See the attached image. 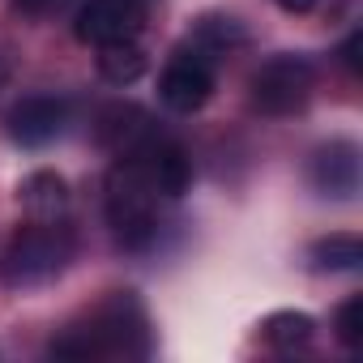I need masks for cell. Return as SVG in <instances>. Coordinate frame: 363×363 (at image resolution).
Instances as JSON below:
<instances>
[{
	"label": "cell",
	"instance_id": "6da1fadb",
	"mask_svg": "<svg viewBox=\"0 0 363 363\" xmlns=\"http://www.w3.org/2000/svg\"><path fill=\"white\" fill-rule=\"evenodd\" d=\"M52 359H150L154 329L137 291H111L94 308H86L73 325H65L52 346Z\"/></svg>",
	"mask_w": 363,
	"mask_h": 363
},
{
	"label": "cell",
	"instance_id": "7a4b0ae2",
	"mask_svg": "<svg viewBox=\"0 0 363 363\" xmlns=\"http://www.w3.org/2000/svg\"><path fill=\"white\" fill-rule=\"evenodd\" d=\"M103 214L124 252H145L158 240V189L128 158H116L103 179Z\"/></svg>",
	"mask_w": 363,
	"mask_h": 363
},
{
	"label": "cell",
	"instance_id": "3957f363",
	"mask_svg": "<svg viewBox=\"0 0 363 363\" xmlns=\"http://www.w3.org/2000/svg\"><path fill=\"white\" fill-rule=\"evenodd\" d=\"M73 231L56 218V223H30L22 227L9 248H5V261H0V278L13 291H30V286H43L52 278H60L73 261Z\"/></svg>",
	"mask_w": 363,
	"mask_h": 363
},
{
	"label": "cell",
	"instance_id": "277c9868",
	"mask_svg": "<svg viewBox=\"0 0 363 363\" xmlns=\"http://www.w3.org/2000/svg\"><path fill=\"white\" fill-rule=\"evenodd\" d=\"M316 90V65L303 52H278L248 77V99L261 116H295Z\"/></svg>",
	"mask_w": 363,
	"mask_h": 363
},
{
	"label": "cell",
	"instance_id": "5b68a950",
	"mask_svg": "<svg viewBox=\"0 0 363 363\" xmlns=\"http://www.w3.org/2000/svg\"><path fill=\"white\" fill-rule=\"evenodd\" d=\"M214 86H218L214 60H210L206 52H197V48H179V52L167 60L162 77H158V99H162V107L175 111V116H193V111H201V107L210 103Z\"/></svg>",
	"mask_w": 363,
	"mask_h": 363
},
{
	"label": "cell",
	"instance_id": "8992f818",
	"mask_svg": "<svg viewBox=\"0 0 363 363\" xmlns=\"http://www.w3.org/2000/svg\"><path fill=\"white\" fill-rule=\"evenodd\" d=\"M359 179H363V154H359V145L350 137H333L320 150H312V158H308V184H312L316 197L354 201Z\"/></svg>",
	"mask_w": 363,
	"mask_h": 363
},
{
	"label": "cell",
	"instance_id": "52a82bcc",
	"mask_svg": "<svg viewBox=\"0 0 363 363\" xmlns=\"http://www.w3.org/2000/svg\"><path fill=\"white\" fill-rule=\"evenodd\" d=\"M145 9L150 5H141V0H86L73 18V35L86 48L137 39L145 30Z\"/></svg>",
	"mask_w": 363,
	"mask_h": 363
},
{
	"label": "cell",
	"instance_id": "ba28073f",
	"mask_svg": "<svg viewBox=\"0 0 363 363\" xmlns=\"http://www.w3.org/2000/svg\"><path fill=\"white\" fill-rule=\"evenodd\" d=\"M128 162H137L145 171V179L158 189V197H184L189 184H193V158H189V150L179 145L175 137H167L162 128L145 145H137L128 154Z\"/></svg>",
	"mask_w": 363,
	"mask_h": 363
},
{
	"label": "cell",
	"instance_id": "9c48e42d",
	"mask_svg": "<svg viewBox=\"0 0 363 363\" xmlns=\"http://www.w3.org/2000/svg\"><path fill=\"white\" fill-rule=\"evenodd\" d=\"M5 128L26 150L52 145L69 128V99H60V94H30V99H22V103L9 107Z\"/></svg>",
	"mask_w": 363,
	"mask_h": 363
},
{
	"label": "cell",
	"instance_id": "30bf717a",
	"mask_svg": "<svg viewBox=\"0 0 363 363\" xmlns=\"http://www.w3.org/2000/svg\"><path fill=\"white\" fill-rule=\"evenodd\" d=\"M154 133H158L154 116H150L145 107H137V103H107V107L99 111V120H94L99 145H107L116 158H128V154H133L137 145H145Z\"/></svg>",
	"mask_w": 363,
	"mask_h": 363
},
{
	"label": "cell",
	"instance_id": "8fae6325",
	"mask_svg": "<svg viewBox=\"0 0 363 363\" xmlns=\"http://www.w3.org/2000/svg\"><path fill=\"white\" fill-rule=\"evenodd\" d=\"M18 201L35 223H56L69 210V184L56 171H30L18 184Z\"/></svg>",
	"mask_w": 363,
	"mask_h": 363
},
{
	"label": "cell",
	"instance_id": "7c38bea8",
	"mask_svg": "<svg viewBox=\"0 0 363 363\" xmlns=\"http://www.w3.org/2000/svg\"><path fill=\"white\" fill-rule=\"evenodd\" d=\"M244 43H248V30H244V22L231 18V13H206V18H197L193 39H189V48L206 52L210 60L223 56V52H231V48H244Z\"/></svg>",
	"mask_w": 363,
	"mask_h": 363
},
{
	"label": "cell",
	"instance_id": "4fadbf2b",
	"mask_svg": "<svg viewBox=\"0 0 363 363\" xmlns=\"http://www.w3.org/2000/svg\"><path fill=\"white\" fill-rule=\"evenodd\" d=\"M308 265L316 274H354L363 265V240L359 235H346V231L325 235V240H316L308 248Z\"/></svg>",
	"mask_w": 363,
	"mask_h": 363
},
{
	"label": "cell",
	"instance_id": "5bb4252c",
	"mask_svg": "<svg viewBox=\"0 0 363 363\" xmlns=\"http://www.w3.org/2000/svg\"><path fill=\"white\" fill-rule=\"evenodd\" d=\"M145 73V48L137 39H120V43H103L99 48V77L111 86H133Z\"/></svg>",
	"mask_w": 363,
	"mask_h": 363
},
{
	"label": "cell",
	"instance_id": "9a60e30c",
	"mask_svg": "<svg viewBox=\"0 0 363 363\" xmlns=\"http://www.w3.org/2000/svg\"><path fill=\"white\" fill-rule=\"evenodd\" d=\"M312 333H316V320H312L308 312H295V308L269 312V316L261 320V342L274 346V350H299V346L312 342Z\"/></svg>",
	"mask_w": 363,
	"mask_h": 363
},
{
	"label": "cell",
	"instance_id": "2e32d148",
	"mask_svg": "<svg viewBox=\"0 0 363 363\" xmlns=\"http://www.w3.org/2000/svg\"><path fill=\"white\" fill-rule=\"evenodd\" d=\"M333 337H337L346 350H359V346H363V295H350V299L333 312Z\"/></svg>",
	"mask_w": 363,
	"mask_h": 363
},
{
	"label": "cell",
	"instance_id": "e0dca14e",
	"mask_svg": "<svg viewBox=\"0 0 363 363\" xmlns=\"http://www.w3.org/2000/svg\"><path fill=\"white\" fill-rule=\"evenodd\" d=\"M60 5H65V0H13V9L26 13V18H52Z\"/></svg>",
	"mask_w": 363,
	"mask_h": 363
},
{
	"label": "cell",
	"instance_id": "ac0fdd59",
	"mask_svg": "<svg viewBox=\"0 0 363 363\" xmlns=\"http://www.w3.org/2000/svg\"><path fill=\"white\" fill-rule=\"evenodd\" d=\"M359 48H363V35H359V30H354V35H350V39L337 48V60H342L350 73H359Z\"/></svg>",
	"mask_w": 363,
	"mask_h": 363
},
{
	"label": "cell",
	"instance_id": "d6986e66",
	"mask_svg": "<svg viewBox=\"0 0 363 363\" xmlns=\"http://www.w3.org/2000/svg\"><path fill=\"white\" fill-rule=\"evenodd\" d=\"M274 5L286 13H308V9H316V0H274Z\"/></svg>",
	"mask_w": 363,
	"mask_h": 363
},
{
	"label": "cell",
	"instance_id": "ffe728a7",
	"mask_svg": "<svg viewBox=\"0 0 363 363\" xmlns=\"http://www.w3.org/2000/svg\"><path fill=\"white\" fill-rule=\"evenodd\" d=\"M5 77H9V69H5V60H0V82H5Z\"/></svg>",
	"mask_w": 363,
	"mask_h": 363
},
{
	"label": "cell",
	"instance_id": "44dd1931",
	"mask_svg": "<svg viewBox=\"0 0 363 363\" xmlns=\"http://www.w3.org/2000/svg\"><path fill=\"white\" fill-rule=\"evenodd\" d=\"M141 5H154V0H141Z\"/></svg>",
	"mask_w": 363,
	"mask_h": 363
}]
</instances>
